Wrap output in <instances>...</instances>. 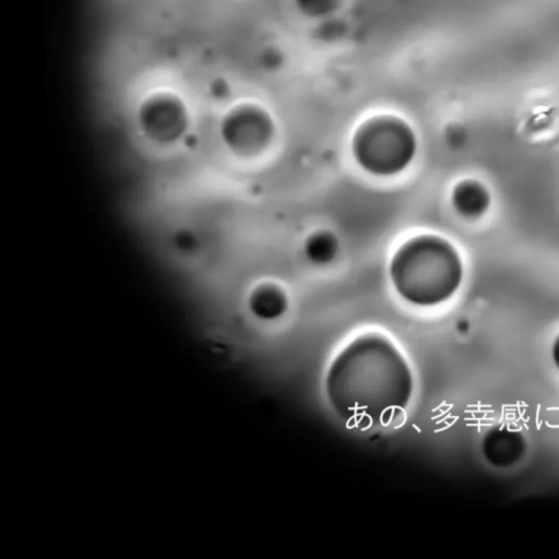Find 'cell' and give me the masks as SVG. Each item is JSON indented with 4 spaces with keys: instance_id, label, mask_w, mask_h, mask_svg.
I'll return each mask as SVG.
<instances>
[{
    "instance_id": "6da1fadb",
    "label": "cell",
    "mask_w": 559,
    "mask_h": 559,
    "mask_svg": "<svg viewBox=\"0 0 559 559\" xmlns=\"http://www.w3.org/2000/svg\"><path fill=\"white\" fill-rule=\"evenodd\" d=\"M415 388L405 356L385 335L365 333L331 361L324 390L335 414L348 426H385L408 406Z\"/></svg>"
},
{
    "instance_id": "7a4b0ae2",
    "label": "cell",
    "mask_w": 559,
    "mask_h": 559,
    "mask_svg": "<svg viewBox=\"0 0 559 559\" xmlns=\"http://www.w3.org/2000/svg\"><path fill=\"white\" fill-rule=\"evenodd\" d=\"M389 276L399 296L417 307L449 300L463 281V263L445 239L421 235L404 242L393 254Z\"/></svg>"
},
{
    "instance_id": "3957f363",
    "label": "cell",
    "mask_w": 559,
    "mask_h": 559,
    "mask_svg": "<svg viewBox=\"0 0 559 559\" xmlns=\"http://www.w3.org/2000/svg\"><path fill=\"white\" fill-rule=\"evenodd\" d=\"M417 141L412 128L393 116L365 121L352 140L355 162L366 173L389 177L403 171L413 162Z\"/></svg>"
},
{
    "instance_id": "277c9868",
    "label": "cell",
    "mask_w": 559,
    "mask_h": 559,
    "mask_svg": "<svg viewBox=\"0 0 559 559\" xmlns=\"http://www.w3.org/2000/svg\"><path fill=\"white\" fill-rule=\"evenodd\" d=\"M222 134L230 148L249 153L258 151L270 141L273 123L260 109L240 108L226 118Z\"/></svg>"
},
{
    "instance_id": "5b68a950",
    "label": "cell",
    "mask_w": 559,
    "mask_h": 559,
    "mask_svg": "<svg viewBox=\"0 0 559 559\" xmlns=\"http://www.w3.org/2000/svg\"><path fill=\"white\" fill-rule=\"evenodd\" d=\"M481 453L485 460L497 468L516 464L525 454L526 443L523 435L506 426L489 429L481 440Z\"/></svg>"
},
{
    "instance_id": "8992f818",
    "label": "cell",
    "mask_w": 559,
    "mask_h": 559,
    "mask_svg": "<svg viewBox=\"0 0 559 559\" xmlns=\"http://www.w3.org/2000/svg\"><path fill=\"white\" fill-rule=\"evenodd\" d=\"M248 306L254 317L261 320H274L286 312L288 299L278 286L262 284L250 294Z\"/></svg>"
},
{
    "instance_id": "52a82bcc",
    "label": "cell",
    "mask_w": 559,
    "mask_h": 559,
    "mask_svg": "<svg viewBox=\"0 0 559 559\" xmlns=\"http://www.w3.org/2000/svg\"><path fill=\"white\" fill-rule=\"evenodd\" d=\"M451 204L464 217H477L489 205V194L486 188L475 180L459 182L451 192Z\"/></svg>"
},
{
    "instance_id": "ba28073f",
    "label": "cell",
    "mask_w": 559,
    "mask_h": 559,
    "mask_svg": "<svg viewBox=\"0 0 559 559\" xmlns=\"http://www.w3.org/2000/svg\"><path fill=\"white\" fill-rule=\"evenodd\" d=\"M338 252L337 238L328 230H318L307 237L304 254L312 263L323 265L333 261Z\"/></svg>"
},
{
    "instance_id": "9c48e42d",
    "label": "cell",
    "mask_w": 559,
    "mask_h": 559,
    "mask_svg": "<svg viewBox=\"0 0 559 559\" xmlns=\"http://www.w3.org/2000/svg\"><path fill=\"white\" fill-rule=\"evenodd\" d=\"M299 8L309 15H321L333 10L340 0H296Z\"/></svg>"
},
{
    "instance_id": "30bf717a",
    "label": "cell",
    "mask_w": 559,
    "mask_h": 559,
    "mask_svg": "<svg viewBox=\"0 0 559 559\" xmlns=\"http://www.w3.org/2000/svg\"><path fill=\"white\" fill-rule=\"evenodd\" d=\"M551 358L556 366V368L559 370V334L555 338L551 347Z\"/></svg>"
}]
</instances>
